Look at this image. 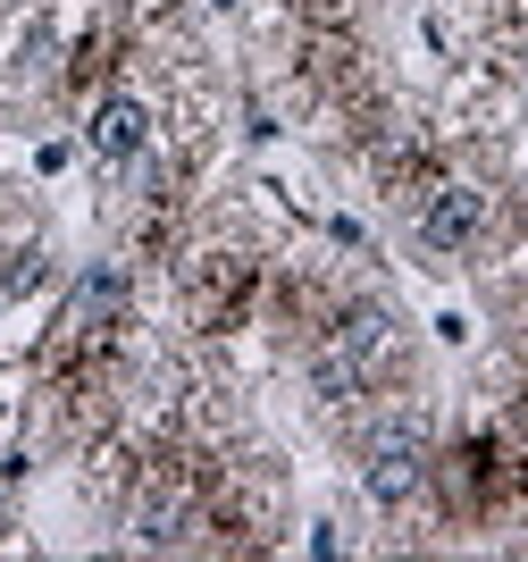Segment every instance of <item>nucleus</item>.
Returning a JSON list of instances; mask_svg holds the SVG:
<instances>
[{
	"label": "nucleus",
	"mask_w": 528,
	"mask_h": 562,
	"mask_svg": "<svg viewBox=\"0 0 528 562\" xmlns=\"http://www.w3.org/2000/svg\"><path fill=\"white\" fill-rule=\"evenodd\" d=\"M419 479H428V446H419L412 428H378L361 446V487L378 495V504H412Z\"/></svg>",
	"instance_id": "f257e3e1"
},
{
	"label": "nucleus",
	"mask_w": 528,
	"mask_h": 562,
	"mask_svg": "<svg viewBox=\"0 0 528 562\" xmlns=\"http://www.w3.org/2000/svg\"><path fill=\"white\" fill-rule=\"evenodd\" d=\"M117 311H126V269L101 260V269L76 285V328H101V319H117Z\"/></svg>",
	"instance_id": "39448f33"
},
{
	"label": "nucleus",
	"mask_w": 528,
	"mask_h": 562,
	"mask_svg": "<svg viewBox=\"0 0 528 562\" xmlns=\"http://www.w3.org/2000/svg\"><path fill=\"white\" fill-rule=\"evenodd\" d=\"M336 352H345V361H361V370H378V361L394 352V311L352 303L345 319H336Z\"/></svg>",
	"instance_id": "20e7f679"
},
{
	"label": "nucleus",
	"mask_w": 528,
	"mask_h": 562,
	"mask_svg": "<svg viewBox=\"0 0 528 562\" xmlns=\"http://www.w3.org/2000/svg\"><path fill=\"white\" fill-rule=\"evenodd\" d=\"M0 303H9V278H0Z\"/></svg>",
	"instance_id": "6e6552de"
},
{
	"label": "nucleus",
	"mask_w": 528,
	"mask_h": 562,
	"mask_svg": "<svg viewBox=\"0 0 528 562\" xmlns=\"http://www.w3.org/2000/svg\"><path fill=\"white\" fill-rule=\"evenodd\" d=\"M85 143H92V160H135L143 143H151V110H143L135 93H110L101 110H92V126H85Z\"/></svg>",
	"instance_id": "7ed1b4c3"
},
{
	"label": "nucleus",
	"mask_w": 528,
	"mask_h": 562,
	"mask_svg": "<svg viewBox=\"0 0 528 562\" xmlns=\"http://www.w3.org/2000/svg\"><path fill=\"white\" fill-rule=\"evenodd\" d=\"M479 227H486L479 186H445V193H428V211H419V244H428V252H461Z\"/></svg>",
	"instance_id": "f03ea898"
},
{
	"label": "nucleus",
	"mask_w": 528,
	"mask_h": 562,
	"mask_svg": "<svg viewBox=\"0 0 528 562\" xmlns=\"http://www.w3.org/2000/svg\"><path fill=\"white\" fill-rule=\"evenodd\" d=\"M0 529H9V495H0Z\"/></svg>",
	"instance_id": "0eeeda50"
},
{
	"label": "nucleus",
	"mask_w": 528,
	"mask_h": 562,
	"mask_svg": "<svg viewBox=\"0 0 528 562\" xmlns=\"http://www.w3.org/2000/svg\"><path fill=\"white\" fill-rule=\"evenodd\" d=\"M135 538H143V546H177V538H184V495L151 487V495L135 504Z\"/></svg>",
	"instance_id": "423d86ee"
}]
</instances>
